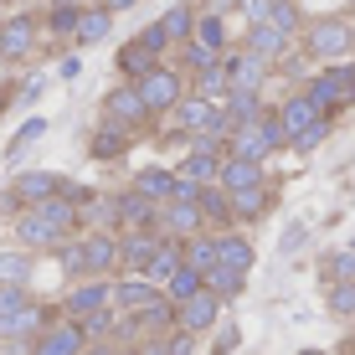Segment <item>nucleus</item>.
<instances>
[{"mask_svg":"<svg viewBox=\"0 0 355 355\" xmlns=\"http://www.w3.org/2000/svg\"><path fill=\"white\" fill-rule=\"evenodd\" d=\"M304 46L309 57H324V62H340V57L355 52V21L350 16H324L304 26Z\"/></svg>","mask_w":355,"mask_h":355,"instance_id":"nucleus-1","label":"nucleus"},{"mask_svg":"<svg viewBox=\"0 0 355 355\" xmlns=\"http://www.w3.org/2000/svg\"><path fill=\"white\" fill-rule=\"evenodd\" d=\"M134 88H139L144 108H150V119H155V114H175V103L186 98V83H180V72H175V67H165V62L155 67V72H144Z\"/></svg>","mask_w":355,"mask_h":355,"instance_id":"nucleus-2","label":"nucleus"},{"mask_svg":"<svg viewBox=\"0 0 355 355\" xmlns=\"http://www.w3.org/2000/svg\"><path fill=\"white\" fill-rule=\"evenodd\" d=\"M304 93H309V103L320 108V114H335V108L355 103V67H324Z\"/></svg>","mask_w":355,"mask_h":355,"instance_id":"nucleus-3","label":"nucleus"},{"mask_svg":"<svg viewBox=\"0 0 355 355\" xmlns=\"http://www.w3.org/2000/svg\"><path fill=\"white\" fill-rule=\"evenodd\" d=\"M108 299H114V278H83V284L67 288L62 320H78V324H83V320H93V314H103Z\"/></svg>","mask_w":355,"mask_h":355,"instance_id":"nucleus-4","label":"nucleus"},{"mask_svg":"<svg viewBox=\"0 0 355 355\" xmlns=\"http://www.w3.org/2000/svg\"><path fill=\"white\" fill-rule=\"evenodd\" d=\"M103 119L119 124V129H129V134H139L150 124V108H144V98H139L134 83H119V88H108V98H103Z\"/></svg>","mask_w":355,"mask_h":355,"instance_id":"nucleus-5","label":"nucleus"},{"mask_svg":"<svg viewBox=\"0 0 355 355\" xmlns=\"http://www.w3.org/2000/svg\"><path fill=\"white\" fill-rule=\"evenodd\" d=\"M16 242H21V252H46V248H62V242H72L62 227H52L36 206H26V211L16 216Z\"/></svg>","mask_w":355,"mask_h":355,"instance_id":"nucleus-6","label":"nucleus"},{"mask_svg":"<svg viewBox=\"0 0 355 355\" xmlns=\"http://www.w3.org/2000/svg\"><path fill=\"white\" fill-rule=\"evenodd\" d=\"M160 242H165L160 232H119V273L124 278H144V268H150Z\"/></svg>","mask_w":355,"mask_h":355,"instance_id":"nucleus-7","label":"nucleus"},{"mask_svg":"<svg viewBox=\"0 0 355 355\" xmlns=\"http://www.w3.org/2000/svg\"><path fill=\"white\" fill-rule=\"evenodd\" d=\"M222 72H227V88L232 93H263V83H268V62H263V57H252L248 46H242V52H227L222 57Z\"/></svg>","mask_w":355,"mask_h":355,"instance_id":"nucleus-8","label":"nucleus"},{"mask_svg":"<svg viewBox=\"0 0 355 355\" xmlns=\"http://www.w3.org/2000/svg\"><path fill=\"white\" fill-rule=\"evenodd\" d=\"M67 186L72 180H62L57 170H26V175L10 180V196H16L21 211H26V206H42V201H52V196H62Z\"/></svg>","mask_w":355,"mask_h":355,"instance_id":"nucleus-9","label":"nucleus"},{"mask_svg":"<svg viewBox=\"0 0 355 355\" xmlns=\"http://www.w3.org/2000/svg\"><path fill=\"white\" fill-rule=\"evenodd\" d=\"M83 350H88V335L78 320H52L31 345V355H83Z\"/></svg>","mask_w":355,"mask_h":355,"instance_id":"nucleus-10","label":"nucleus"},{"mask_svg":"<svg viewBox=\"0 0 355 355\" xmlns=\"http://www.w3.org/2000/svg\"><path fill=\"white\" fill-rule=\"evenodd\" d=\"M78 242H83L88 278H119V232H88Z\"/></svg>","mask_w":355,"mask_h":355,"instance_id":"nucleus-11","label":"nucleus"},{"mask_svg":"<svg viewBox=\"0 0 355 355\" xmlns=\"http://www.w3.org/2000/svg\"><path fill=\"white\" fill-rule=\"evenodd\" d=\"M216 320H222V299L206 288L196 299L175 304V329H186V335H206V329H216Z\"/></svg>","mask_w":355,"mask_h":355,"instance_id":"nucleus-12","label":"nucleus"},{"mask_svg":"<svg viewBox=\"0 0 355 355\" xmlns=\"http://www.w3.org/2000/svg\"><path fill=\"white\" fill-rule=\"evenodd\" d=\"M206 222H201V211H196L191 201H165L160 206V237L165 242H191V237H201Z\"/></svg>","mask_w":355,"mask_h":355,"instance_id":"nucleus-13","label":"nucleus"},{"mask_svg":"<svg viewBox=\"0 0 355 355\" xmlns=\"http://www.w3.org/2000/svg\"><path fill=\"white\" fill-rule=\"evenodd\" d=\"M155 299H165L155 284H144V278H114V299H108V309L114 314H139L150 309Z\"/></svg>","mask_w":355,"mask_h":355,"instance_id":"nucleus-14","label":"nucleus"},{"mask_svg":"<svg viewBox=\"0 0 355 355\" xmlns=\"http://www.w3.org/2000/svg\"><path fill=\"white\" fill-rule=\"evenodd\" d=\"M216 186H222L227 196H237V191L268 186V170H263V165H252V160H232V155H222V170H216Z\"/></svg>","mask_w":355,"mask_h":355,"instance_id":"nucleus-15","label":"nucleus"},{"mask_svg":"<svg viewBox=\"0 0 355 355\" xmlns=\"http://www.w3.org/2000/svg\"><path fill=\"white\" fill-rule=\"evenodd\" d=\"M320 119H324V114H320V108L309 103V93H293V98H284V103H278V124H284L288 144L299 139L304 129H314V124H320Z\"/></svg>","mask_w":355,"mask_h":355,"instance_id":"nucleus-16","label":"nucleus"},{"mask_svg":"<svg viewBox=\"0 0 355 355\" xmlns=\"http://www.w3.org/2000/svg\"><path fill=\"white\" fill-rule=\"evenodd\" d=\"M36 52V21L31 16H10L6 26H0V57H10V62H21V57Z\"/></svg>","mask_w":355,"mask_h":355,"instance_id":"nucleus-17","label":"nucleus"},{"mask_svg":"<svg viewBox=\"0 0 355 355\" xmlns=\"http://www.w3.org/2000/svg\"><path fill=\"white\" fill-rule=\"evenodd\" d=\"M227 155L232 160H252V165H263L268 155H273V144H268V134L258 124H242V129H232L227 134Z\"/></svg>","mask_w":355,"mask_h":355,"instance_id":"nucleus-18","label":"nucleus"},{"mask_svg":"<svg viewBox=\"0 0 355 355\" xmlns=\"http://www.w3.org/2000/svg\"><path fill=\"white\" fill-rule=\"evenodd\" d=\"M129 191H139L144 201L165 206L170 196H175V170H165V165H144L139 175H134V186H129Z\"/></svg>","mask_w":355,"mask_h":355,"instance_id":"nucleus-19","label":"nucleus"},{"mask_svg":"<svg viewBox=\"0 0 355 355\" xmlns=\"http://www.w3.org/2000/svg\"><path fill=\"white\" fill-rule=\"evenodd\" d=\"M252 258H258V252H252L248 237H237V232H216V263H222V268H232V273L248 278Z\"/></svg>","mask_w":355,"mask_h":355,"instance_id":"nucleus-20","label":"nucleus"},{"mask_svg":"<svg viewBox=\"0 0 355 355\" xmlns=\"http://www.w3.org/2000/svg\"><path fill=\"white\" fill-rule=\"evenodd\" d=\"M129 144H134V134L103 119V124L93 129V139H88V155H93V160H119V155H124Z\"/></svg>","mask_w":355,"mask_h":355,"instance_id":"nucleus-21","label":"nucleus"},{"mask_svg":"<svg viewBox=\"0 0 355 355\" xmlns=\"http://www.w3.org/2000/svg\"><path fill=\"white\" fill-rule=\"evenodd\" d=\"M180 263H186V252H180V242H160V248H155V258H150V268H144V284L165 288L170 278L180 273Z\"/></svg>","mask_w":355,"mask_h":355,"instance_id":"nucleus-22","label":"nucleus"},{"mask_svg":"<svg viewBox=\"0 0 355 355\" xmlns=\"http://www.w3.org/2000/svg\"><path fill=\"white\" fill-rule=\"evenodd\" d=\"M288 42H293V36H284L278 26H268V21L248 31V52L263 57V62H278V57H288Z\"/></svg>","mask_w":355,"mask_h":355,"instance_id":"nucleus-23","label":"nucleus"},{"mask_svg":"<svg viewBox=\"0 0 355 355\" xmlns=\"http://www.w3.org/2000/svg\"><path fill=\"white\" fill-rule=\"evenodd\" d=\"M268 206H273V186H252L232 196V222H263Z\"/></svg>","mask_w":355,"mask_h":355,"instance_id":"nucleus-24","label":"nucleus"},{"mask_svg":"<svg viewBox=\"0 0 355 355\" xmlns=\"http://www.w3.org/2000/svg\"><path fill=\"white\" fill-rule=\"evenodd\" d=\"M216 170H222V155H211V150H191L186 160H180L175 175H180V180H191V186H216Z\"/></svg>","mask_w":355,"mask_h":355,"instance_id":"nucleus-25","label":"nucleus"},{"mask_svg":"<svg viewBox=\"0 0 355 355\" xmlns=\"http://www.w3.org/2000/svg\"><path fill=\"white\" fill-rule=\"evenodd\" d=\"M196 211H201L206 227H232V196L222 186H201V196H196Z\"/></svg>","mask_w":355,"mask_h":355,"instance_id":"nucleus-26","label":"nucleus"},{"mask_svg":"<svg viewBox=\"0 0 355 355\" xmlns=\"http://www.w3.org/2000/svg\"><path fill=\"white\" fill-rule=\"evenodd\" d=\"M31 273H36L31 252H21V248L0 252V284H6V288H31Z\"/></svg>","mask_w":355,"mask_h":355,"instance_id":"nucleus-27","label":"nucleus"},{"mask_svg":"<svg viewBox=\"0 0 355 355\" xmlns=\"http://www.w3.org/2000/svg\"><path fill=\"white\" fill-rule=\"evenodd\" d=\"M180 252H186V268H196V273L206 278L216 268V232H201V237L180 242Z\"/></svg>","mask_w":355,"mask_h":355,"instance_id":"nucleus-28","label":"nucleus"},{"mask_svg":"<svg viewBox=\"0 0 355 355\" xmlns=\"http://www.w3.org/2000/svg\"><path fill=\"white\" fill-rule=\"evenodd\" d=\"M155 67H160V57H150L139 42H124V46H119V72H124V83H139L144 72H155Z\"/></svg>","mask_w":355,"mask_h":355,"instance_id":"nucleus-29","label":"nucleus"},{"mask_svg":"<svg viewBox=\"0 0 355 355\" xmlns=\"http://www.w3.org/2000/svg\"><path fill=\"white\" fill-rule=\"evenodd\" d=\"M160 31L170 36V42H191V36H196V6H191V0L170 6L165 16H160Z\"/></svg>","mask_w":355,"mask_h":355,"instance_id":"nucleus-30","label":"nucleus"},{"mask_svg":"<svg viewBox=\"0 0 355 355\" xmlns=\"http://www.w3.org/2000/svg\"><path fill=\"white\" fill-rule=\"evenodd\" d=\"M191 42H201L206 52L222 57V52H227V16H211V10H206V16H196V36H191Z\"/></svg>","mask_w":355,"mask_h":355,"instance_id":"nucleus-31","label":"nucleus"},{"mask_svg":"<svg viewBox=\"0 0 355 355\" xmlns=\"http://www.w3.org/2000/svg\"><path fill=\"white\" fill-rule=\"evenodd\" d=\"M222 114L232 119V129H242V124H258L263 119V103H258V93H227Z\"/></svg>","mask_w":355,"mask_h":355,"instance_id":"nucleus-32","label":"nucleus"},{"mask_svg":"<svg viewBox=\"0 0 355 355\" xmlns=\"http://www.w3.org/2000/svg\"><path fill=\"white\" fill-rule=\"evenodd\" d=\"M108 26H114V16H108L103 6H93V10H83V16H78V31H72V36H78L83 46H93V42H103V36H108Z\"/></svg>","mask_w":355,"mask_h":355,"instance_id":"nucleus-33","label":"nucleus"},{"mask_svg":"<svg viewBox=\"0 0 355 355\" xmlns=\"http://www.w3.org/2000/svg\"><path fill=\"white\" fill-rule=\"evenodd\" d=\"M201 284H206V293H216V299H237V293H242V284H248V278H242V273H232V268H222V263H216L211 268V273H206L201 278Z\"/></svg>","mask_w":355,"mask_h":355,"instance_id":"nucleus-34","label":"nucleus"},{"mask_svg":"<svg viewBox=\"0 0 355 355\" xmlns=\"http://www.w3.org/2000/svg\"><path fill=\"white\" fill-rule=\"evenodd\" d=\"M201 288H206V284H201V273H196V268H186V263H180V273L170 278V284H165L160 293H165L170 304H186V299H196V293H201Z\"/></svg>","mask_w":355,"mask_h":355,"instance_id":"nucleus-35","label":"nucleus"},{"mask_svg":"<svg viewBox=\"0 0 355 355\" xmlns=\"http://www.w3.org/2000/svg\"><path fill=\"white\" fill-rule=\"evenodd\" d=\"M324 278H329V284H355V252L350 248L324 252Z\"/></svg>","mask_w":355,"mask_h":355,"instance_id":"nucleus-36","label":"nucleus"},{"mask_svg":"<svg viewBox=\"0 0 355 355\" xmlns=\"http://www.w3.org/2000/svg\"><path fill=\"white\" fill-rule=\"evenodd\" d=\"M324 309L335 314V320H355V284H329Z\"/></svg>","mask_w":355,"mask_h":355,"instance_id":"nucleus-37","label":"nucleus"},{"mask_svg":"<svg viewBox=\"0 0 355 355\" xmlns=\"http://www.w3.org/2000/svg\"><path fill=\"white\" fill-rule=\"evenodd\" d=\"M216 93H232V88H227V72H222V62H216V67H206V72H196V98L216 103Z\"/></svg>","mask_w":355,"mask_h":355,"instance_id":"nucleus-38","label":"nucleus"},{"mask_svg":"<svg viewBox=\"0 0 355 355\" xmlns=\"http://www.w3.org/2000/svg\"><path fill=\"white\" fill-rule=\"evenodd\" d=\"M78 16H83V6H78V0H57V6H52V16H46V26H52L57 36H67V31H78Z\"/></svg>","mask_w":355,"mask_h":355,"instance_id":"nucleus-39","label":"nucleus"},{"mask_svg":"<svg viewBox=\"0 0 355 355\" xmlns=\"http://www.w3.org/2000/svg\"><path fill=\"white\" fill-rule=\"evenodd\" d=\"M57 258H62V273L72 278V284H83V278H88V263H83V242H62V248H57Z\"/></svg>","mask_w":355,"mask_h":355,"instance_id":"nucleus-40","label":"nucleus"},{"mask_svg":"<svg viewBox=\"0 0 355 355\" xmlns=\"http://www.w3.org/2000/svg\"><path fill=\"white\" fill-rule=\"evenodd\" d=\"M268 26H278L284 36H293V31L304 26V16H299V6H293V0H284V6H273V10H268Z\"/></svg>","mask_w":355,"mask_h":355,"instance_id":"nucleus-41","label":"nucleus"},{"mask_svg":"<svg viewBox=\"0 0 355 355\" xmlns=\"http://www.w3.org/2000/svg\"><path fill=\"white\" fill-rule=\"evenodd\" d=\"M42 134H46V119H31V124H21V134L10 139V150H6V160H21V150H26V144H36Z\"/></svg>","mask_w":355,"mask_h":355,"instance_id":"nucleus-42","label":"nucleus"},{"mask_svg":"<svg viewBox=\"0 0 355 355\" xmlns=\"http://www.w3.org/2000/svg\"><path fill=\"white\" fill-rule=\"evenodd\" d=\"M26 304H31V288H6L0 284V324H6L10 314H21Z\"/></svg>","mask_w":355,"mask_h":355,"instance_id":"nucleus-43","label":"nucleus"},{"mask_svg":"<svg viewBox=\"0 0 355 355\" xmlns=\"http://www.w3.org/2000/svg\"><path fill=\"white\" fill-rule=\"evenodd\" d=\"M180 57H186V67H196V72H206V67H216V62H222V57H216V52H206L201 42H186V52H180Z\"/></svg>","mask_w":355,"mask_h":355,"instance_id":"nucleus-44","label":"nucleus"},{"mask_svg":"<svg viewBox=\"0 0 355 355\" xmlns=\"http://www.w3.org/2000/svg\"><path fill=\"white\" fill-rule=\"evenodd\" d=\"M108 329H119V314H114V309H103V314H93V320H83V335H88V340H103Z\"/></svg>","mask_w":355,"mask_h":355,"instance_id":"nucleus-45","label":"nucleus"},{"mask_svg":"<svg viewBox=\"0 0 355 355\" xmlns=\"http://www.w3.org/2000/svg\"><path fill=\"white\" fill-rule=\"evenodd\" d=\"M134 42H139V46H144V52H150V57H160L165 46H170V36L160 31V21H155V26H144L139 36H134Z\"/></svg>","mask_w":355,"mask_h":355,"instance_id":"nucleus-46","label":"nucleus"},{"mask_svg":"<svg viewBox=\"0 0 355 355\" xmlns=\"http://www.w3.org/2000/svg\"><path fill=\"white\" fill-rule=\"evenodd\" d=\"M258 129L268 134V144H273V150H284V144H288V134H284V124H278V114H273V108H263Z\"/></svg>","mask_w":355,"mask_h":355,"instance_id":"nucleus-47","label":"nucleus"},{"mask_svg":"<svg viewBox=\"0 0 355 355\" xmlns=\"http://www.w3.org/2000/svg\"><path fill=\"white\" fill-rule=\"evenodd\" d=\"M324 134H329V119H320L314 129H304L299 139H293V150H304V155H309V150H320V144H324Z\"/></svg>","mask_w":355,"mask_h":355,"instance_id":"nucleus-48","label":"nucleus"},{"mask_svg":"<svg viewBox=\"0 0 355 355\" xmlns=\"http://www.w3.org/2000/svg\"><path fill=\"white\" fill-rule=\"evenodd\" d=\"M165 355H196V335H186V329H170V335H165Z\"/></svg>","mask_w":355,"mask_h":355,"instance_id":"nucleus-49","label":"nucleus"},{"mask_svg":"<svg viewBox=\"0 0 355 355\" xmlns=\"http://www.w3.org/2000/svg\"><path fill=\"white\" fill-rule=\"evenodd\" d=\"M237 6H242V16H248L252 26H263V21H268V10H273V0H237Z\"/></svg>","mask_w":355,"mask_h":355,"instance_id":"nucleus-50","label":"nucleus"},{"mask_svg":"<svg viewBox=\"0 0 355 355\" xmlns=\"http://www.w3.org/2000/svg\"><path fill=\"white\" fill-rule=\"evenodd\" d=\"M237 340H242V335H237V324H227L222 335H216V355H227L232 345H237Z\"/></svg>","mask_w":355,"mask_h":355,"instance_id":"nucleus-51","label":"nucleus"},{"mask_svg":"<svg viewBox=\"0 0 355 355\" xmlns=\"http://www.w3.org/2000/svg\"><path fill=\"white\" fill-rule=\"evenodd\" d=\"M57 72H62V78H78L83 62H78V57H62V67H57Z\"/></svg>","mask_w":355,"mask_h":355,"instance_id":"nucleus-52","label":"nucleus"},{"mask_svg":"<svg viewBox=\"0 0 355 355\" xmlns=\"http://www.w3.org/2000/svg\"><path fill=\"white\" fill-rule=\"evenodd\" d=\"M139 355H165V335H160V340H150V345H139Z\"/></svg>","mask_w":355,"mask_h":355,"instance_id":"nucleus-53","label":"nucleus"},{"mask_svg":"<svg viewBox=\"0 0 355 355\" xmlns=\"http://www.w3.org/2000/svg\"><path fill=\"white\" fill-rule=\"evenodd\" d=\"M232 6H237V0H211V16H227Z\"/></svg>","mask_w":355,"mask_h":355,"instance_id":"nucleus-54","label":"nucleus"},{"mask_svg":"<svg viewBox=\"0 0 355 355\" xmlns=\"http://www.w3.org/2000/svg\"><path fill=\"white\" fill-rule=\"evenodd\" d=\"M134 6V0H103V10H108V16H114V10H129Z\"/></svg>","mask_w":355,"mask_h":355,"instance_id":"nucleus-55","label":"nucleus"},{"mask_svg":"<svg viewBox=\"0 0 355 355\" xmlns=\"http://www.w3.org/2000/svg\"><path fill=\"white\" fill-rule=\"evenodd\" d=\"M83 355H114V345H88Z\"/></svg>","mask_w":355,"mask_h":355,"instance_id":"nucleus-56","label":"nucleus"},{"mask_svg":"<svg viewBox=\"0 0 355 355\" xmlns=\"http://www.w3.org/2000/svg\"><path fill=\"white\" fill-rule=\"evenodd\" d=\"M114 355H139V345H119Z\"/></svg>","mask_w":355,"mask_h":355,"instance_id":"nucleus-57","label":"nucleus"},{"mask_svg":"<svg viewBox=\"0 0 355 355\" xmlns=\"http://www.w3.org/2000/svg\"><path fill=\"white\" fill-rule=\"evenodd\" d=\"M0 108H6V88H0Z\"/></svg>","mask_w":355,"mask_h":355,"instance_id":"nucleus-58","label":"nucleus"},{"mask_svg":"<svg viewBox=\"0 0 355 355\" xmlns=\"http://www.w3.org/2000/svg\"><path fill=\"white\" fill-rule=\"evenodd\" d=\"M304 355H320V350H304Z\"/></svg>","mask_w":355,"mask_h":355,"instance_id":"nucleus-59","label":"nucleus"},{"mask_svg":"<svg viewBox=\"0 0 355 355\" xmlns=\"http://www.w3.org/2000/svg\"><path fill=\"white\" fill-rule=\"evenodd\" d=\"M350 252H355V237H350Z\"/></svg>","mask_w":355,"mask_h":355,"instance_id":"nucleus-60","label":"nucleus"},{"mask_svg":"<svg viewBox=\"0 0 355 355\" xmlns=\"http://www.w3.org/2000/svg\"><path fill=\"white\" fill-rule=\"evenodd\" d=\"M273 6H284V0H273Z\"/></svg>","mask_w":355,"mask_h":355,"instance_id":"nucleus-61","label":"nucleus"},{"mask_svg":"<svg viewBox=\"0 0 355 355\" xmlns=\"http://www.w3.org/2000/svg\"><path fill=\"white\" fill-rule=\"evenodd\" d=\"M350 10H355V0H350Z\"/></svg>","mask_w":355,"mask_h":355,"instance_id":"nucleus-62","label":"nucleus"},{"mask_svg":"<svg viewBox=\"0 0 355 355\" xmlns=\"http://www.w3.org/2000/svg\"><path fill=\"white\" fill-rule=\"evenodd\" d=\"M0 6H6V0H0Z\"/></svg>","mask_w":355,"mask_h":355,"instance_id":"nucleus-63","label":"nucleus"}]
</instances>
